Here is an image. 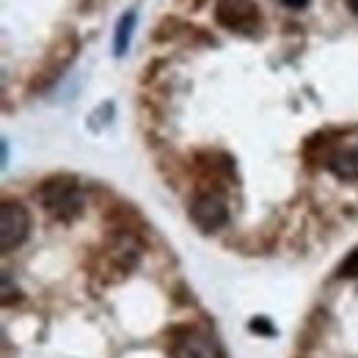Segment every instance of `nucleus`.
Instances as JSON below:
<instances>
[{
	"label": "nucleus",
	"mask_w": 358,
	"mask_h": 358,
	"mask_svg": "<svg viewBox=\"0 0 358 358\" xmlns=\"http://www.w3.org/2000/svg\"><path fill=\"white\" fill-rule=\"evenodd\" d=\"M348 3H350V8H353V11L358 14V0H348Z\"/></svg>",
	"instance_id": "obj_5"
},
{
	"label": "nucleus",
	"mask_w": 358,
	"mask_h": 358,
	"mask_svg": "<svg viewBox=\"0 0 358 358\" xmlns=\"http://www.w3.org/2000/svg\"><path fill=\"white\" fill-rule=\"evenodd\" d=\"M135 20H138V11L130 8L127 14L119 17L116 22V36H113V52L116 55H124L127 47H130V36H133V28H135Z\"/></svg>",
	"instance_id": "obj_3"
},
{
	"label": "nucleus",
	"mask_w": 358,
	"mask_h": 358,
	"mask_svg": "<svg viewBox=\"0 0 358 358\" xmlns=\"http://www.w3.org/2000/svg\"><path fill=\"white\" fill-rule=\"evenodd\" d=\"M281 3H284L287 8H303V6L309 3V0H281Z\"/></svg>",
	"instance_id": "obj_4"
},
{
	"label": "nucleus",
	"mask_w": 358,
	"mask_h": 358,
	"mask_svg": "<svg viewBox=\"0 0 358 358\" xmlns=\"http://www.w3.org/2000/svg\"><path fill=\"white\" fill-rule=\"evenodd\" d=\"M3 358H226L213 317L152 273L141 229L108 218L75 259L3 262Z\"/></svg>",
	"instance_id": "obj_1"
},
{
	"label": "nucleus",
	"mask_w": 358,
	"mask_h": 358,
	"mask_svg": "<svg viewBox=\"0 0 358 358\" xmlns=\"http://www.w3.org/2000/svg\"><path fill=\"white\" fill-rule=\"evenodd\" d=\"M215 20L229 31L251 36L259 25V8L254 6V0H221L215 6Z\"/></svg>",
	"instance_id": "obj_2"
}]
</instances>
